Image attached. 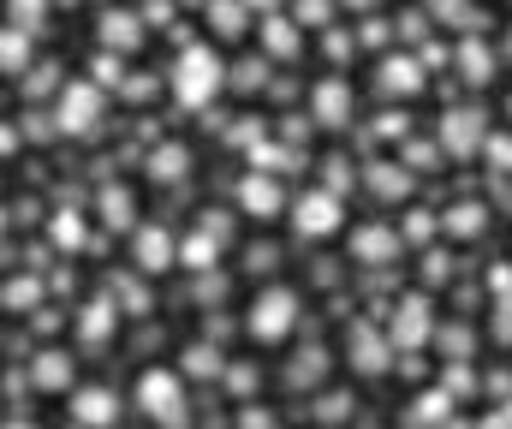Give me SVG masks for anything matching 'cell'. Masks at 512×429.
<instances>
[{
    "label": "cell",
    "mask_w": 512,
    "mask_h": 429,
    "mask_svg": "<svg viewBox=\"0 0 512 429\" xmlns=\"http://www.w3.org/2000/svg\"><path fill=\"white\" fill-rule=\"evenodd\" d=\"M78 418H84V424H108V418H114L108 394H84V400H78Z\"/></svg>",
    "instance_id": "4"
},
{
    "label": "cell",
    "mask_w": 512,
    "mask_h": 429,
    "mask_svg": "<svg viewBox=\"0 0 512 429\" xmlns=\"http://www.w3.org/2000/svg\"><path fill=\"white\" fill-rule=\"evenodd\" d=\"M143 412L179 424V382L173 376H143Z\"/></svg>",
    "instance_id": "2"
},
{
    "label": "cell",
    "mask_w": 512,
    "mask_h": 429,
    "mask_svg": "<svg viewBox=\"0 0 512 429\" xmlns=\"http://www.w3.org/2000/svg\"><path fill=\"white\" fill-rule=\"evenodd\" d=\"M179 72H185V78H179V96H185V102H203V72L215 78L221 66H215V54H203V48H197V54H185V66H179Z\"/></svg>",
    "instance_id": "3"
},
{
    "label": "cell",
    "mask_w": 512,
    "mask_h": 429,
    "mask_svg": "<svg viewBox=\"0 0 512 429\" xmlns=\"http://www.w3.org/2000/svg\"><path fill=\"white\" fill-rule=\"evenodd\" d=\"M286 328H292V292H268V298H256L251 334H262V340H280Z\"/></svg>",
    "instance_id": "1"
},
{
    "label": "cell",
    "mask_w": 512,
    "mask_h": 429,
    "mask_svg": "<svg viewBox=\"0 0 512 429\" xmlns=\"http://www.w3.org/2000/svg\"><path fill=\"white\" fill-rule=\"evenodd\" d=\"M298 227H310V233H328V227H334V203H328V197H316V203H310V221H298Z\"/></svg>",
    "instance_id": "5"
}]
</instances>
